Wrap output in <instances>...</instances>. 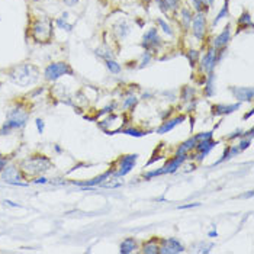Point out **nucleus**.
<instances>
[{
  "mask_svg": "<svg viewBox=\"0 0 254 254\" xmlns=\"http://www.w3.org/2000/svg\"><path fill=\"white\" fill-rule=\"evenodd\" d=\"M154 60H156V55L154 54H151L148 51H142V54L139 55L138 60H137V63H138L137 70H144L147 69V67H150Z\"/></svg>",
  "mask_w": 254,
  "mask_h": 254,
  "instance_id": "31",
  "label": "nucleus"
},
{
  "mask_svg": "<svg viewBox=\"0 0 254 254\" xmlns=\"http://www.w3.org/2000/svg\"><path fill=\"white\" fill-rule=\"evenodd\" d=\"M201 49L199 48H193V46H189L187 49L185 51V55H186V60H187V63H189V66H190V69L196 70L198 67V64H199V60H201Z\"/></svg>",
  "mask_w": 254,
  "mask_h": 254,
  "instance_id": "27",
  "label": "nucleus"
},
{
  "mask_svg": "<svg viewBox=\"0 0 254 254\" xmlns=\"http://www.w3.org/2000/svg\"><path fill=\"white\" fill-rule=\"evenodd\" d=\"M209 237H212V238H215V237H218V232H216V230H211V231L208 232Z\"/></svg>",
  "mask_w": 254,
  "mask_h": 254,
  "instance_id": "49",
  "label": "nucleus"
},
{
  "mask_svg": "<svg viewBox=\"0 0 254 254\" xmlns=\"http://www.w3.org/2000/svg\"><path fill=\"white\" fill-rule=\"evenodd\" d=\"M4 204H6V205H9V207H13V208H21V205H19V204L12 202V201H7V199L4 201Z\"/></svg>",
  "mask_w": 254,
  "mask_h": 254,
  "instance_id": "47",
  "label": "nucleus"
},
{
  "mask_svg": "<svg viewBox=\"0 0 254 254\" xmlns=\"http://www.w3.org/2000/svg\"><path fill=\"white\" fill-rule=\"evenodd\" d=\"M252 115H253V109H250V111H249V112H247L246 115L243 116V121H247V119H249V118H250Z\"/></svg>",
  "mask_w": 254,
  "mask_h": 254,
  "instance_id": "48",
  "label": "nucleus"
},
{
  "mask_svg": "<svg viewBox=\"0 0 254 254\" xmlns=\"http://www.w3.org/2000/svg\"><path fill=\"white\" fill-rule=\"evenodd\" d=\"M29 119V111L25 105H15L6 115V121L0 128V135L10 134L15 129H22Z\"/></svg>",
  "mask_w": 254,
  "mask_h": 254,
  "instance_id": "3",
  "label": "nucleus"
},
{
  "mask_svg": "<svg viewBox=\"0 0 254 254\" xmlns=\"http://www.w3.org/2000/svg\"><path fill=\"white\" fill-rule=\"evenodd\" d=\"M189 159L187 157H182V156H173L171 159H169L167 162L163 164V170L164 174H174Z\"/></svg>",
  "mask_w": 254,
  "mask_h": 254,
  "instance_id": "20",
  "label": "nucleus"
},
{
  "mask_svg": "<svg viewBox=\"0 0 254 254\" xmlns=\"http://www.w3.org/2000/svg\"><path fill=\"white\" fill-rule=\"evenodd\" d=\"M40 76H41L40 69L31 63H21L7 70V77L10 79V82L21 87L35 85L40 80Z\"/></svg>",
  "mask_w": 254,
  "mask_h": 254,
  "instance_id": "1",
  "label": "nucleus"
},
{
  "mask_svg": "<svg viewBox=\"0 0 254 254\" xmlns=\"http://www.w3.org/2000/svg\"><path fill=\"white\" fill-rule=\"evenodd\" d=\"M112 32L116 41H124L127 40L131 32H132V23L129 21H118L112 26Z\"/></svg>",
  "mask_w": 254,
  "mask_h": 254,
  "instance_id": "18",
  "label": "nucleus"
},
{
  "mask_svg": "<svg viewBox=\"0 0 254 254\" xmlns=\"http://www.w3.org/2000/svg\"><path fill=\"white\" fill-rule=\"evenodd\" d=\"M94 55H96L99 60H102V61H108V60L116 58L115 51H114L111 46L106 45V44H105V45L97 46V48L94 49Z\"/></svg>",
  "mask_w": 254,
  "mask_h": 254,
  "instance_id": "29",
  "label": "nucleus"
},
{
  "mask_svg": "<svg viewBox=\"0 0 254 254\" xmlns=\"http://www.w3.org/2000/svg\"><path fill=\"white\" fill-rule=\"evenodd\" d=\"M159 176H164V170L163 167H159L156 170H151V171H147L142 174V180H150V179H154V177H159Z\"/></svg>",
  "mask_w": 254,
  "mask_h": 254,
  "instance_id": "39",
  "label": "nucleus"
},
{
  "mask_svg": "<svg viewBox=\"0 0 254 254\" xmlns=\"http://www.w3.org/2000/svg\"><path fill=\"white\" fill-rule=\"evenodd\" d=\"M186 119H187V116L185 114H180V115H173L170 116V118H167L166 119V122H163L162 125L159 127V129H157V134H167V132H170L171 129H174L176 127H179L180 124H183Z\"/></svg>",
  "mask_w": 254,
  "mask_h": 254,
  "instance_id": "19",
  "label": "nucleus"
},
{
  "mask_svg": "<svg viewBox=\"0 0 254 254\" xmlns=\"http://www.w3.org/2000/svg\"><path fill=\"white\" fill-rule=\"evenodd\" d=\"M218 144H219V141L213 139V137H212V138H205L198 141V144H196L193 153L189 156V159H193L195 162L202 163L207 157H208L209 154L213 151V148H215Z\"/></svg>",
  "mask_w": 254,
  "mask_h": 254,
  "instance_id": "12",
  "label": "nucleus"
},
{
  "mask_svg": "<svg viewBox=\"0 0 254 254\" xmlns=\"http://www.w3.org/2000/svg\"><path fill=\"white\" fill-rule=\"evenodd\" d=\"M235 25H237L235 35H238V34H241V32H246L247 29H253L254 23H253V19H252L250 12H249V10H243V13L238 16V19H237Z\"/></svg>",
  "mask_w": 254,
  "mask_h": 254,
  "instance_id": "22",
  "label": "nucleus"
},
{
  "mask_svg": "<svg viewBox=\"0 0 254 254\" xmlns=\"http://www.w3.org/2000/svg\"><path fill=\"white\" fill-rule=\"evenodd\" d=\"M116 109H118V102H112V103H109L108 106H105V108H102L99 112H97V118H103V116L109 115V114H114Z\"/></svg>",
  "mask_w": 254,
  "mask_h": 254,
  "instance_id": "38",
  "label": "nucleus"
},
{
  "mask_svg": "<svg viewBox=\"0 0 254 254\" xmlns=\"http://www.w3.org/2000/svg\"><path fill=\"white\" fill-rule=\"evenodd\" d=\"M198 207H201V204H199V202H193V204L182 205V207H179V209H190V208H198Z\"/></svg>",
  "mask_w": 254,
  "mask_h": 254,
  "instance_id": "45",
  "label": "nucleus"
},
{
  "mask_svg": "<svg viewBox=\"0 0 254 254\" xmlns=\"http://www.w3.org/2000/svg\"><path fill=\"white\" fill-rule=\"evenodd\" d=\"M138 103H139L138 96L135 94V92H125L124 97H122V102H121L122 109H124L125 112H131V111H134V109L138 106Z\"/></svg>",
  "mask_w": 254,
  "mask_h": 254,
  "instance_id": "24",
  "label": "nucleus"
},
{
  "mask_svg": "<svg viewBox=\"0 0 254 254\" xmlns=\"http://www.w3.org/2000/svg\"><path fill=\"white\" fill-rule=\"evenodd\" d=\"M231 94L237 99L240 103H252L254 99V89L252 86L244 87V86H232L230 87Z\"/></svg>",
  "mask_w": 254,
  "mask_h": 254,
  "instance_id": "16",
  "label": "nucleus"
},
{
  "mask_svg": "<svg viewBox=\"0 0 254 254\" xmlns=\"http://www.w3.org/2000/svg\"><path fill=\"white\" fill-rule=\"evenodd\" d=\"M28 35L35 44H49L54 38V21L48 16H38L28 26Z\"/></svg>",
  "mask_w": 254,
  "mask_h": 254,
  "instance_id": "2",
  "label": "nucleus"
},
{
  "mask_svg": "<svg viewBox=\"0 0 254 254\" xmlns=\"http://www.w3.org/2000/svg\"><path fill=\"white\" fill-rule=\"evenodd\" d=\"M19 167H21L25 177H29V176L37 177L38 174L45 173L46 170H49L52 167V164H51V160L46 156L37 153V154H31L29 157L22 160Z\"/></svg>",
  "mask_w": 254,
  "mask_h": 254,
  "instance_id": "4",
  "label": "nucleus"
},
{
  "mask_svg": "<svg viewBox=\"0 0 254 254\" xmlns=\"http://www.w3.org/2000/svg\"><path fill=\"white\" fill-rule=\"evenodd\" d=\"M137 160H138V154H124L121 156L115 162L114 166V177H124L127 174H129L134 167L137 166Z\"/></svg>",
  "mask_w": 254,
  "mask_h": 254,
  "instance_id": "11",
  "label": "nucleus"
},
{
  "mask_svg": "<svg viewBox=\"0 0 254 254\" xmlns=\"http://www.w3.org/2000/svg\"><path fill=\"white\" fill-rule=\"evenodd\" d=\"M232 40V23H227L224 26V29L216 34L213 38H211V44L209 45L212 46L215 49V57H216V61L221 63L222 61V57L225 55V52L228 51V46L231 44Z\"/></svg>",
  "mask_w": 254,
  "mask_h": 254,
  "instance_id": "5",
  "label": "nucleus"
},
{
  "mask_svg": "<svg viewBox=\"0 0 254 254\" xmlns=\"http://www.w3.org/2000/svg\"><path fill=\"white\" fill-rule=\"evenodd\" d=\"M63 76H74V70L66 61H52L44 70V77L48 82H55Z\"/></svg>",
  "mask_w": 254,
  "mask_h": 254,
  "instance_id": "8",
  "label": "nucleus"
},
{
  "mask_svg": "<svg viewBox=\"0 0 254 254\" xmlns=\"http://www.w3.org/2000/svg\"><path fill=\"white\" fill-rule=\"evenodd\" d=\"M139 241L134 237H128L125 238L121 244H119V253L121 254H131L138 252Z\"/></svg>",
  "mask_w": 254,
  "mask_h": 254,
  "instance_id": "25",
  "label": "nucleus"
},
{
  "mask_svg": "<svg viewBox=\"0 0 254 254\" xmlns=\"http://www.w3.org/2000/svg\"><path fill=\"white\" fill-rule=\"evenodd\" d=\"M67 18H69V13H64L61 18H58V19H57L54 23H55L58 28H61V29H64V31L70 32V31L73 29V25H70V22L67 21Z\"/></svg>",
  "mask_w": 254,
  "mask_h": 254,
  "instance_id": "37",
  "label": "nucleus"
},
{
  "mask_svg": "<svg viewBox=\"0 0 254 254\" xmlns=\"http://www.w3.org/2000/svg\"><path fill=\"white\" fill-rule=\"evenodd\" d=\"M32 183H34V185H46V183H48V179L44 177V176H40V177H35V179L32 180Z\"/></svg>",
  "mask_w": 254,
  "mask_h": 254,
  "instance_id": "43",
  "label": "nucleus"
},
{
  "mask_svg": "<svg viewBox=\"0 0 254 254\" xmlns=\"http://www.w3.org/2000/svg\"><path fill=\"white\" fill-rule=\"evenodd\" d=\"M35 125H37V128H38V132H40V134H42V132H44V128H45V122H44V119L37 118V119H35Z\"/></svg>",
  "mask_w": 254,
  "mask_h": 254,
  "instance_id": "42",
  "label": "nucleus"
},
{
  "mask_svg": "<svg viewBox=\"0 0 254 254\" xmlns=\"http://www.w3.org/2000/svg\"><path fill=\"white\" fill-rule=\"evenodd\" d=\"M198 141H199V138H198L196 134L192 135L190 138L186 139V141H182V142L174 148V154H173V156H182V157H187V159H189V156L193 153V150H195Z\"/></svg>",
  "mask_w": 254,
  "mask_h": 254,
  "instance_id": "17",
  "label": "nucleus"
},
{
  "mask_svg": "<svg viewBox=\"0 0 254 254\" xmlns=\"http://www.w3.org/2000/svg\"><path fill=\"white\" fill-rule=\"evenodd\" d=\"M139 46L142 48V51H148L154 55H157L162 51L164 48V38L157 29V26H151L144 32L139 41Z\"/></svg>",
  "mask_w": 254,
  "mask_h": 254,
  "instance_id": "6",
  "label": "nucleus"
},
{
  "mask_svg": "<svg viewBox=\"0 0 254 254\" xmlns=\"http://www.w3.org/2000/svg\"><path fill=\"white\" fill-rule=\"evenodd\" d=\"M193 13H195V10H193L190 6L182 4L180 9H179V10L176 12V15H174V18H176V21H177V25H179V28L182 29L183 34H187L189 29H190L192 19H193Z\"/></svg>",
  "mask_w": 254,
  "mask_h": 254,
  "instance_id": "14",
  "label": "nucleus"
},
{
  "mask_svg": "<svg viewBox=\"0 0 254 254\" xmlns=\"http://www.w3.org/2000/svg\"><path fill=\"white\" fill-rule=\"evenodd\" d=\"M105 63V67L108 70V73L114 74V76H118L122 73V66L116 61V58H112V60H108V61H103Z\"/></svg>",
  "mask_w": 254,
  "mask_h": 254,
  "instance_id": "35",
  "label": "nucleus"
},
{
  "mask_svg": "<svg viewBox=\"0 0 254 254\" xmlns=\"http://www.w3.org/2000/svg\"><path fill=\"white\" fill-rule=\"evenodd\" d=\"M208 3H209V6L212 7V6H213V3H215V0H208Z\"/></svg>",
  "mask_w": 254,
  "mask_h": 254,
  "instance_id": "51",
  "label": "nucleus"
},
{
  "mask_svg": "<svg viewBox=\"0 0 254 254\" xmlns=\"http://www.w3.org/2000/svg\"><path fill=\"white\" fill-rule=\"evenodd\" d=\"M154 3L157 4V7H159V10L163 13V16H166V18H174V13L170 10V7L167 6V3L164 1V0H154Z\"/></svg>",
  "mask_w": 254,
  "mask_h": 254,
  "instance_id": "36",
  "label": "nucleus"
},
{
  "mask_svg": "<svg viewBox=\"0 0 254 254\" xmlns=\"http://www.w3.org/2000/svg\"><path fill=\"white\" fill-rule=\"evenodd\" d=\"M209 23L208 18H207V13H201V12H195L193 13V19H192V25H190V35L193 37L195 41L204 44L207 42L209 38Z\"/></svg>",
  "mask_w": 254,
  "mask_h": 254,
  "instance_id": "7",
  "label": "nucleus"
},
{
  "mask_svg": "<svg viewBox=\"0 0 254 254\" xmlns=\"http://www.w3.org/2000/svg\"><path fill=\"white\" fill-rule=\"evenodd\" d=\"M204 96L205 97H212L215 94V73L207 76V80L204 83Z\"/></svg>",
  "mask_w": 254,
  "mask_h": 254,
  "instance_id": "33",
  "label": "nucleus"
},
{
  "mask_svg": "<svg viewBox=\"0 0 254 254\" xmlns=\"http://www.w3.org/2000/svg\"><path fill=\"white\" fill-rule=\"evenodd\" d=\"M0 177H1V180L6 182L7 185L23 186V187L28 186V183L25 182V176H23L21 167L16 166V164L7 163L6 167L0 171Z\"/></svg>",
  "mask_w": 254,
  "mask_h": 254,
  "instance_id": "9",
  "label": "nucleus"
},
{
  "mask_svg": "<svg viewBox=\"0 0 254 254\" xmlns=\"http://www.w3.org/2000/svg\"><path fill=\"white\" fill-rule=\"evenodd\" d=\"M79 1H80V0H63V3H64L66 6H70V7L76 6V4H77Z\"/></svg>",
  "mask_w": 254,
  "mask_h": 254,
  "instance_id": "46",
  "label": "nucleus"
},
{
  "mask_svg": "<svg viewBox=\"0 0 254 254\" xmlns=\"http://www.w3.org/2000/svg\"><path fill=\"white\" fill-rule=\"evenodd\" d=\"M119 132H124L134 138H141L148 134V131H144L142 128H138V127H122V129H119Z\"/></svg>",
  "mask_w": 254,
  "mask_h": 254,
  "instance_id": "32",
  "label": "nucleus"
},
{
  "mask_svg": "<svg viewBox=\"0 0 254 254\" xmlns=\"http://www.w3.org/2000/svg\"><path fill=\"white\" fill-rule=\"evenodd\" d=\"M28 1H35V0H28Z\"/></svg>",
  "mask_w": 254,
  "mask_h": 254,
  "instance_id": "52",
  "label": "nucleus"
},
{
  "mask_svg": "<svg viewBox=\"0 0 254 254\" xmlns=\"http://www.w3.org/2000/svg\"><path fill=\"white\" fill-rule=\"evenodd\" d=\"M156 26H157V29L162 31L163 35H166V37H169V38H174V26L169 22L167 19H164V18H157V19H156Z\"/></svg>",
  "mask_w": 254,
  "mask_h": 254,
  "instance_id": "28",
  "label": "nucleus"
},
{
  "mask_svg": "<svg viewBox=\"0 0 254 254\" xmlns=\"http://www.w3.org/2000/svg\"><path fill=\"white\" fill-rule=\"evenodd\" d=\"M230 1L231 0H224V4H222V7H221V10L216 13V16L213 18V21H212V25L209 26L211 29H213V28H216L221 21H224V19H227V18H230L231 16V9H230Z\"/></svg>",
  "mask_w": 254,
  "mask_h": 254,
  "instance_id": "26",
  "label": "nucleus"
},
{
  "mask_svg": "<svg viewBox=\"0 0 254 254\" xmlns=\"http://www.w3.org/2000/svg\"><path fill=\"white\" fill-rule=\"evenodd\" d=\"M186 246L177 238L169 237V238H160V253L159 254H179L185 253Z\"/></svg>",
  "mask_w": 254,
  "mask_h": 254,
  "instance_id": "13",
  "label": "nucleus"
},
{
  "mask_svg": "<svg viewBox=\"0 0 254 254\" xmlns=\"http://www.w3.org/2000/svg\"><path fill=\"white\" fill-rule=\"evenodd\" d=\"M138 252L142 254H159L160 253V238L153 237L150 240L139 243Z\"/></svg>",
  "mask_w": 254,
  "mask_h": 254,
  "instance_id": "21",
  "label": "nucleus"
},
{
  "mask_svg": "<svg viewBox=\"0 0 254 254\" xmlns=\"http://www.w3.org/2000/svg\"><path fill=\"white\" fill-rule=\"evenodd\" d=\"M179 96H180V100L183 102V103H187V102H192V100H195V99H198V89L196 87H193V86H183L182 87V90L179 93Z\"/></svg>",
  "mask_w": 254,
  "mask_h": 254,
  "instance_id": "30",
  "label": "nucleus"
},
{
  "mask_svg": "<svg viewBox=\"0 0 254 254\" xmlns=\"http://www.w3.org/2000/svg\"><path fill=\"white\" fill-rule=\"evenodd\" d=\"M138 1H139V3H142L144 6H148V4H151V3H153L154 0H138Z\"/></svg>",
  "mask_w": 254,
  "mask_h": 254,
  "instance_id": "50",
  "label": "nucleus"
},
{
  "mask_svg": "<svg viewBox=\"0 0 254 254\" xmlns=\"http://www.w3.org/2000/svg\"><path fill=\"white\" fill-rule=\"evenodd\" d=\"M219 63L216 61V57H215V49L212 46L207 45L205 48V52L201 54V60H199V64L195 71H198L199 74H204V76H209V74H213L215 69Z\"/></svg>",
  "mask_w": 254,
  "mask_h": 254,
  "instance_id": "10",
  "label": "nucleus"
},
{
  "mask_svg": "<svg viewBox=\"0 0 254 254\" xmlns=\"http://www.w3.org/2000/svg\"><path fill=\"white\" fill-rule=\"evenodd\" d=\"M238 154H241V151L238 150L237 144H228V145L224 148V151H222V157H219L216 162L213 163V164H212V167L219 166V164H222V163H225V162H230V160H232L234 157H237Z\"/></svg>",
  "mask_w": 254,
  "mask_h": 254,
  "instance_id": "23",
  "label": "nucleus"
},
{
  "mask_svg": "<svg viewBox=\"0 0 254 254\" xmlns=\"http://www.w3.org/2000/svg\"><path fill=\"white\" fill-rule=\"evenodd\" d=\"M189 3H190V7L195 12H201V13H207L208 15L209 9H211L208 0H189Z\"/></svg>",
  "mask_w": 254,
  "mask_h": 254,
  "instance_id": "34",
  "label": "nucleus"
},
{
  "mask_svg": "<svg viewBox=\"0 0 254 254\" xmlns=\"http://www.w3.org/2000/svg\"><path fill=\"white\" fill-rule=\"evenodd\" d=\"M0 89H1V83H0Z\"/></svg>",
  "mask_w": 254,
  "mask_h": 254,
  "instance_id": "53",
  "label": "nucleus"
},
{
  "mask_svg": "<svg viewBox=\"0 0 254 254\" xmlns=\"http://www.w3.org/2000/svg\"><path fill=\"white\" fill-rule=\"evenodd\" d=\"M241 137H244V129L243 128H237L234 132H231V134H228L227 137H225V141H228V142H231V141H234V139H240Z\"/></svg>",
  "mask_w": 254,
  "mask_h": 254,
  "instance_id": "41",
  "label": "nucleus"
},
{
  "mask_svg": "<svg viewBox=\"0 0 254 254\" xmlns=\"http://www.w3.org/2000/svg\"><path fill=\"white\" fill-rule=\"evenodd\" d=\"M167 3V6L170 7V10L176 15V12L180 9V6L183 4V0H164Z\"/></svg>",
  "mask_w": 254,
  "mask_h": 254,
  "instance_id": "40",
  "label": "nucleus"
},
{
  "mask_svg": "<svg viewBox=\"0 0 254 254\" xmlns=\"http://www.w3.org/2000/svg\"><path fill=\"white\" fill-rule=\"evenodd\" d=\"M243 103L235 102V103H215L211 106V115L213 118H222V116H228L237 112L241 108Z\"/></svg>",
  "mask_w": 254,
  "mask_h": 254,
  "instance_id": "15",
  "label": "nucleus"
},
{
  "mask_svg": "<svg viewBox=\"0 0 254 254\" xmlns=\"http://www.w3.org/2000/svg\"><path fill=\"white\" fill-rule=\"evenodd\" d=\"M9 163V159L6 157V156H3V154H0V171L6 167V164Z\"/></svg>",
  "mask_w": 254,
  "mask_h": 254,
  "instance_id": "44",
  "label": "nucleus"
}]
</instances>
